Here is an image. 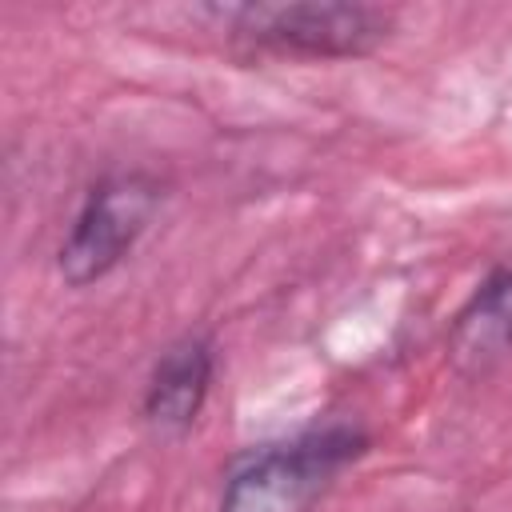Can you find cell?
<instances>
[{"instance_id": "2", "label": "cell", "mask_w": 512, "mask_h": 512, "mask_svg": "<svg viewBox=\"0 0 512 512\" xmlns=\"http://www.w3.org/2000/svg\"><path fill=\"white\" fill-rule=\"evenodd\" d=\"M160 208V184L144 172H120L100 180L84 208L72 220L68 240L60 244V276L72 288H84L112 272L124 252L140 240L148 220Z\"/></svg>"}, {"instance_id": "1", "label": "cell", "mask_w": 512, "mask_h": 512, "mask_svg": "<svg viewBox=\"0 0 512 512\" xmlns=\"http://www.w3.org/2000/svg\"><path fill=\"white\" fill-rule=\"evenodd\" d=\"M364 448L368 436L344 424L308 432L280 448H264L232 472L220 496V512H308Z\"/></svg>"}, {"instance_id": "4", "label": "cell", "mask_w": 512, "mask_h": 512, "mask_svg": "<svg viewBox=\"0 0 512 512\" xmlns=\"http://www.w3.org/2000/svg\"><path fill=\"white\" fill-rule=\"evenodd\" d=\"M212 384V344L204 336L176 340L152 368L148 392H144V420L156 436H184L208 396Z\"/></svg>"}, {"instance_id": "3", "label": "cell", "mask_w": 512, "mask_h": 512, "mask_svg": "<svg viewBox=\"0 0 512 512\" xmlns=\"http://www.w3.org/2000/svg\"><path fill=\"white\" fill-rule=\"evenodd\" d=\"M236 32L260 48L300 56H360L392 32V12L372 4H248Z\"/></svg>"}, {"instance_id": "5", "label": "cell", "mask_w": 512, "mask_h": 512, "mask_svg": "<svg viewBox=\"0 0 512 512\" xmlns=\"http://www.w3.org/2000/svg\"><path fill=\"white\" fill-rule=\"evenodd\" d=\"M512 352V268L484 280L476 300L460 312L452 328V360L460 372H488Z\"/></svg>"}]
</instances>
